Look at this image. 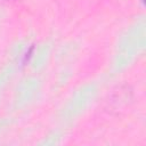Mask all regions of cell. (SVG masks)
Returning a JSON list of instances; mask_svg holds the SVG:
<instances>
[{
  "mask_svg": "<svg viewBox=\"0 0 146 146\" xmlns=\"http://www.w3.org/2000/svg\"><path fill=\"white\" fill-rule=\"evenodd\" d=\"M141 1H144V0H141Z\"/></svg>",
  "mask_w": 146,
  "mask_h": 146,
  "instance_id": "cell-1",
  "label": "cell"
}]
</instances>
